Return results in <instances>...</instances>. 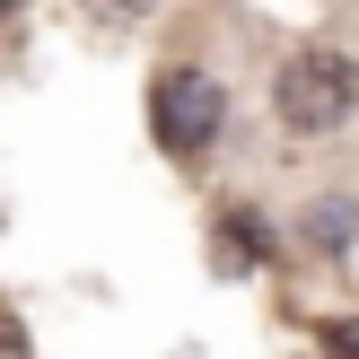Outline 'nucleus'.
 <instances>
[{
  "label": "nucleus",
  "mask_w": 359,
  "mask_h": 359,
  "mask_svg": "<svg viewBox=\"0 0 359 359\" xmlns=\"http://www.w3.org/2000/svg\"><path fill=\"white\" fill-rule=\"evenodd\" d=\"M272 97H280V123H290V132H342L351 105H359V70L342 53H290L280 79H272Z\"/></svg>",
  "instance_id": "f257e3e1"
},
{
  "label": "nucleus",
  "mask_w": 359,
  "mask_h": 359,
  "mask_svg": "<svg viewBox=\"0 0 359 359\" xmlns=\"http://www.w3.org/2000/svg\"><path fill=\"white\" fill-rule=\"evenodd\" d=\"M219 114H228V97H219V79H202V70H167V79L149 88L158 149H175V158L210 149V140H219Z\"/></svg>",
  "instance_id": "f03ea898"
},
{
  "label": "nucleus",
  "mask_w": 359,
  "mask_h": 359,
  "mask_svg": "<svg viewBox=\"0 0 359 359\" xmlns=\"http://www.w3.org/2000/svg\"><path fill=\"white\" fill-rule=\"evenodd\" d=\"M219 245H228V263H237V272H245V263H263V228H255V219H228Z\"/></svg>",
  "instance_id": "7ed1b4c3"
},
{
  "label": "nucleus",
  "mask_w": 359,
  "mask_h": 359,
  "mask_svg": "<svg viewBox=\"0 0 359 359\" xmlns=\"http://www.w3.org/2000/svg\"><path fill=\"white\" fill-rule=\"evenodd\" d=\"M325 359H359V316H333L325 325Z\"/></svg>",
  "instance_id": "20e7f679"
},
{
  "label": "nucleus",
  "mask_w": 359,
  "mask_h": 359,
  "mask_svg": "<svg viewBox=\"0 0 359 359\" xmlns=\"http://www.w3.org/2000/svg\"><path fill=\"white\" fill-rule=\"evenodd\" d=\"M307 237H316V245H351V210H316Z\"/></svg>",
  "instance_id": "39448f33"
},
{
  "label": "nucleus",
  "mask_w": 359,
  "mask_h": 359,
  "mask_svg": "<svg viewBox=\"0 0 359 359\" xmlns=\"http://www.w3.org/2000/svg\"><path fill=\"white\" fill-rule=\"evenodd\" d=\"M0 359H35V351H27V333H18V316H0Z\"/></svg>",
  "instance_id": "423d86ee"
},
{
  "label": "nucleus",
  "mask_w": 359,
  "mask_h": 359,
  "mask_svg": "<svg viewBox=\"0 0 359 359\" xmlns=\"http://www.w3.org/2000/svg\"><path fill=\"white\" fill-rule=\"evenodd\" d=\"M97 9H105V18H123V9H140V0H97Z\"/></svg>",
  "instance_id": "0eeeda50"
}]
</instances>
